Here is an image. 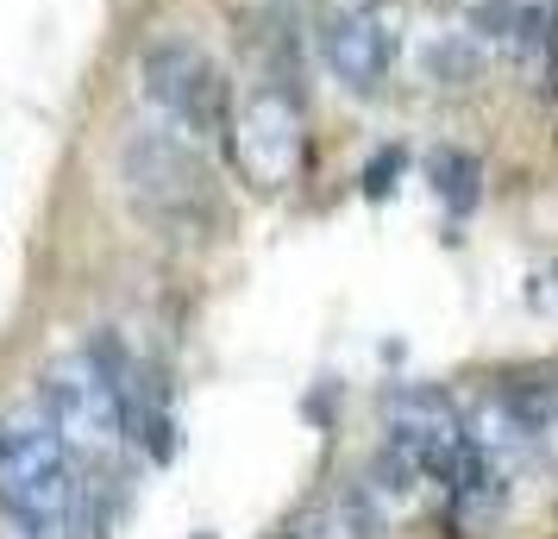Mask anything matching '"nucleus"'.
I'll use <instances>...</instances> for the list:
<instances>
[{
  "mask_svg": "<svg viewBox=\"0 0 558 539\" xmlns=\"http://www.w3.org/2000/svg\"><path fill=\"white\" fill-rule=\"evenodd\" d=\"M120 188H126L132 213H145L163 232H202L214 220V170L195 138H182L177 126H132L120 138Z\"/></svg>",
  "mask_w": 558,
  "mask_h": 539,
  "instance_id": "f257e3e1",
  "label": "nucleus"
},
{
  "mask_svg": "<svg viewBox=\"0 0 558 539\" xmlns=\"http://www.w3.org/2000/svg\"><path fill=\"white\" fill-rule=\"evenodd\" d=\"M70 439L57 433L45 408H20L0 420V514L32 539H57L76 502V470H70Z\"/></svg>",
  "mask_w": 558,
  "mask_h": 539,
  "instance_id": "f03ea898",
  "label": "nucleus"
},
{
  "mask_svg": "<svg viewBox=\"0 0 558 539\" xmlns=\"http://www.w3.org/2000/svg\"><path fill=\"white\" fill-rule=\"evenodd\" d=\"M126 358L120 345L101 339V345H82V352H63V358L45 370V414L57 420V433L70 439L76 458L107 464L120 445H126Z\"/></svg>",
  "mask_w": 558,
  "mask_h": 539,
  "instance_id": "7ed1b4c3",
  "label": "nucleus"
},
{
  "mask_svg": "<svg viewBox=\"0 0 558 539\" xmlns=\"http://www.w3.org/2000/svg\"><path fill=\"white\" fill-rule=\"evenodd\" d=\"M138 88H145V101L163 126H177L182 138H214V132H227L232 107H227V76H220V63L195 45V38H157L145 45L138 57Z\"/></svg>",
  "mask_w": 558,
  "mask_h": 539,
  "instance_id": "20e7f679",
  "label": "nucleus"
},
{
  "mask_svg": "<svg viewBox=\"0 0 558 539\" xmlns=\"http://www.w3.org/2000/svg\"><path fill=\"white\" fill-rule=\"evenodd\" d=\"M227 145H232L239 176L252 182V188H289L295 170H302V151H307L302 101L289 88H277V82H257L252 95L232 107Z\"/></svg>",
  "mask_w": 558,
  "mask_h": 539,
  "instance_id": "39448f33",
  "label": "nucleus"
},
{
  "mask_svg": "<svg viewBox=\"0 0 558 539\" xmlns=\"http://www.w3.org/2000/svg\"><path fill=\"white\" fill-rule=\"evenodd\" d=\"M383 433H389V445L396 452H408V458L427 470V483H452L458 464H464V452H471V420L458 414V402L446 395V389L433 383H402L383 395Z\"/></svg>",
  "mask_w": 558,
  "mask_h": 539,
  "instance_id": "423d86ee",
  "label": "nucleus"
},
{
  "mask_svg": "<svg viewBox=\"0 0 558 539\" xmlns=\"http://www.w3.org/2000/svg\"><path fill=\"white\" fill-rule=\"evenodd\" d=\"M320 63L332 70L339 88L377 95L389 63H396V32H389L377 0H339L320 20Z\"/></svg>",
  "mask_w": 558,
  "mask_h": 539,
  "instance_id": "0eeeda50",
  "label": "nucleus"
},
{
  "mask_svg": "<svg viewBox=\"0 0 558 539\" xmlns=\"http://www.w3.org/2000/svg\"><path fill=\"white\" fill-rule=\"evenodd\" d=\"M389 520L377 514V502L364 495V483H345L332 489V495H320L314 509L295 514V527H289V539H377Z\"/></svg>",
  "mask_w": 558,
  "mask_h": 539,
  "instance_id": "6e6552de",
  "label": "nucleus"
},
{
  "mask_svg": "<svg viewBox=\"0 0 558 539\" xmlns=\"http://www.w3.org/2000/svg\"><path fill=\"white\" fill-rule=\"evenodd\" d=\"M427 182H433V195L452 207L458 220L477 207V195H483V163H477V151H464V145H439V151L427 157Z\"/></svg>",
  "mask_w": 558,
  "mask_h": 539,
  "instance_id": "1a4fd4ad",
  "label": "nucleus"
},
{
  "mask_svg": "<svg viewBox=\"0 0 558 539\" xmlns=\"http://www.w3.org/2000/svg\"><path fill=\"white\" fill-rule=\"evenodd\" d=\"M433 82H446V88H471L483 76V45L471 32H446L439 45H433Z\"/></svg>",
  "mask_w": 558,
  "mask_h": 539,
  "instance_id": "9d476101",
  "label": "nucleus"
},
{
  "mask_svg": "<svg viewBox=\"0 0 558 539\" xmlns=\"http://www.w3.org/2000/svg\"><path fill=\"white\" fill-rule=\"evenodd\" d=\"M402 170H408V151H402V145H383V151L364 163V195H371V201H383V195L396 188V176H402Z\"/></svg>",
  "mask_w": 558,
  "mask_h": 539,
  "instance_id": "9b49d317",
  "label": "nucleus"
},
{
  "mask_svg": "<svg viewBox=\"0 0 558 539\" xmlns=\"http://www.w3.org/2000/svg\"><path fill=\"white\" fill-rule=\"evenodd\" d=\"M533 302H539V308H553V314H558V257H553V264H546V270H539V277H533Z\"/></svg>",
  "mask_w": 558,
  "mask_h": 539,
  "instance_id": "f8f14e48",
  "label": "nucleus"
},
{
  "mask_svg": "<svg viewBox=\"0 0 558 539\" xmlns=\"http://www.w3.org/2000/svg\"><path fill=\"white\" fill-rule=\"evenodd\" d=\"M277 7H282V13H302L307 0H277Z\"/></svg>",
  "mask_w": 558,
  "mask_h": 539,
  "instance_id": "ddd939ff",
  "label": "nucleus"
}]
</instances>
